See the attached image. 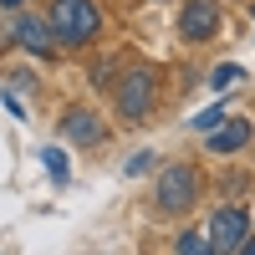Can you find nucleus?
I'll return each instance as SVG.
<instances>
[{
    "label": "nucleus",
    "instance_id": "1",
    "mask_svg": "<svg viewBox=\"0 0 255 255\" xmlns=\"http://www.w3.org/2000/svg\"><path fill=\"white\" fill-rule=\"evenodd\" d=\"M97 26H102V15H97L92 0H56V5H51V36L72 41V46L92 41V36H97Z\"/></svg>",
    "mask_w": 255,
    "mask_h": 255
},
{
    "label": "nucleus",
    "instance_id": "2",
    "mask_svg": "<svg viewBox=\"0 0 255 255\" xmlns=\"http://www.w3.org/2000/svg\"><path fill=\"white\" fill-rule=\"evenodd\" d=\"M199 194V179H194V168H184V163H168L163 174H158V204L163 209H189Z\"/></svg>",
    "mask_w": 255,
    "mask_h": 255
},
{
    "label": "nucleus",
    "instance_id": "3",
    "mask_svg": "<svg viewBox=\"0 0 255 255\" xmlns=\"http://www.w3.org/2000/svg\"><path fill=\"white\" fill-rule=\"evenodd\" d=\"M153 108V72H128V82L118 87V113L128 123H143Z\"/></svg>",
    "mask_w": 255,
    "mask_h": 255
},
{
    "label": "nucleus",
    "instance_id": "4",
    "mask_svg": "<svg viewBox=\"0 0 255 255\" xmlns=\"http://www.w3.org/2000/svg\"><path fill=\"white\" fill-rule=\"evenodd\" d=\"M245 235H250V220L240 215V209H215V220H209V245H215V255L240 250Z\"/></svg>",
    "mask_w": 255,
    "mask_h": 255
},
{
    "label": "nucleus",
    "instance_id": "5",
    "mask_svg": "<svg viewBox=\"0 0 255 255\" xmlns=\"http://www.w3.org/2000/svg\"><path fill=\"white\" fill-rule=\"evenodd\" d=\"M220 26V10H215V0H189L184 5V20H179V31L184 41H209Z\"/></svg>",
    "mask_w": 255,
    "mask_h": 255
},
{
    "label": "nucleus",
    "instance_id": "6",
    "mask_svg": "<svg viewBox=\"0 0 255 255\" xmlns=\"http://www.w3.org/2000/svg\"><path fill=\"white\" fill-rule=\"evenodd\" d=\"M61 128H67V138H72V143H82V148H87V143H102V123H97L92 113H82V108H72Z\"/></svg>",
    "mask_w": 255,
    "mask_h": 255
},
{
    "label": "nucleus",
    "instance_id": "7",
    "mask_svg": "<svg viewBox=\"0 0 255 255\" xmlns=\"http://www.w3.org/2000/svg\"><path fill=\"white\" fill-rule=\"evenodd\" d=\"M240 143H250V123H245V118H235V123H220L215 133H209V148H215V153H235Z\"/></svg>",
    "mask_w": 255,
    "mask_h": 255
},
{
    "label": "nucleus",
    "instance_id": "8",
    "mask_svg": "<svg viewBox=\"0 0 255 255\" xmlns=\"http://www.w3.org/2000/svg\"><path fill=\"white\" fill-rule=\"evenodd\" d=\"M15 36H20V46H26V51H46V46H51L46 20H36V15H20V20H15Z\"/></svg>",
    "mask_w": 255,
    "mask_h": 255
},
{
    "label": "nucleus",
    "instance_id": "9",
    "mask_svg": "<svg viewBox=\"0 0 255 255\" xmlns=\"http://www.w3.org/2000/svg\"><path fill=\"white\" fill-rule=\"evenodd\" d=\"M235 82H240V67H235V61H225V67L209 72V87H215V92H230Z\"/></svg>",
    "mask_w": 255,
    "mask_h": 255
},
{
    "label": "nucleus",
    "instance_id": "10",
    "mask_svg": "<svg viewBox=\"0 0 255 255\" xmlns=\"http://www.w3.org/2000/svg\"><path fill=\"white\" fill-rule=\"evenodd\" d=\"M179 255H215V245H209V235H179Z\"/></svg>",
    "mask_w": 255,
    "mask_h": 255
},
{
    "label": "nucleus",
    "instance_id": "11",
    "mask_svg": "<svg viewBox=\"0 0 255 255\" xmlns=\"http://www.w3.org/2000/svg\"><path fill=\"white\" fill-rule=\"evenodd\" d=\"M41 158H46V168H51V179H56V184H67V158H61V148H46Z\"/></svg>",
    "mask_w": 255,
    "mask_h": 255
},
{
    "label": "nucleus",
    "instance_id": "12",
    "mask_svg": "<svg viewBox=\"0 0 255 255\" xmlns=\"http://www.w3.org/2000/svg\"><path fill=\"white\" fill-rule=\"evenodd\" d=\"M220 123H225V113H220V108H204V113L194 118V128H204V133H215Z\"/></svg>",
    "mask_w": 255,
    "mask_h": 255
},
{
    "label": "nucleus",
    "instance_id": "13",
    "mask_svg": "<svg viewBox=\"0 0 255 255\" xmlns=\"http://www.w3.org/2000/svg\"><path fill=\"white\" fill-rule=\"evenodd\" d=\"M153 168V153H138V158H128V174H148Z\"/></svg>",
    "mask_w": 255,
    "mask_h": 255
},
{
    "label": "nucleus",
    "instance_id": "14",
    "mask_svg": "<svg viewBox=\"0 0 255 255\" xmlns=\"http://www.w3.org/2000/svg\"><path fill=\"white\" fill-rule=\"evenodd\" d=\"M235 255H255V240H250V235H245V240H240V250H235Z\"/></svg>",
    "mask_w": 255,
    "mask_h": 255
},
{
    "label": "nucleus",
    "instance_id": "15",
    "mask_svg": "<svg viewBox=\"0 0 255 255\" xmlns=\"http://www.w3.org/2000/svg\"><path fill=\"white\" fill-rule=\"evenodd\" d=\"M0 5H10V10H15V5H20V0H0Z\"/></svg>",
    "mask_w": 255,
    "mask_h": 255
}]
</instances>
